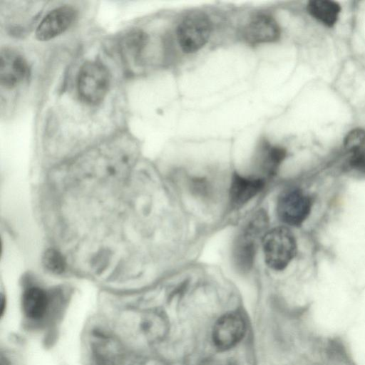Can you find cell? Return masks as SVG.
Segmentation results:
<instances>
[{
	"label": "cell",
	"instance_id": "3957f363",
	"mask_svg": "<svg viewBox=\"0 0 365 365\" xmlns=\"http://www.w3.org/2000/svg\"><path fill=\"white\" fill-rule=\"evenodd\" d=\"M110 83L109 71L103 63L97 61H87L78 73V95L85 103L97 105L106 96Z\"/></svg>",
	"mask_w": 365,
	"mask_h": 365
},
{
	"label": "cell",
	"instance_id": "5bb4252c",
	"mask_svg": "<svg viewBox=\"0 0 365 365\" xmlns=\"http://www.w3.org/2000/svg\"><path fill=\"white\" fill-rule=\"evenodd\" d=\"M43 264L48 271L53 274H61L64 271L66 267L65 259L62 255L53 249H50L45 252Z\"/></svg>",
	"mask_w": 365,
	"mask_h": 365
},
{
	"label": "cell",
	"instance_id": "8fae6325",
	"mask_svg": "<svg viewBox=\"0 0 365 365\" xmlns=\"http://www.w3.org/2000/svg\"><path fill=\"white\" fill-rule=\"evenodd\" d=\"M266 180L253 176L245 177L235 173L230 187V200L232 207L238 208L248 202L264 187Z\"/></svg>",
	"mask_w": 365,
	"mask_h": 365
},
{
	"label": "cell",
	"instance_id": "4fadbf2b",
	"mask_svg": "<svg viewBox=\"0 0 365 365\" xmlns=\"http://www.w3.org/2000/svg\"><path fill=\"white\" fill-rule=\"evenodd\" d=\"M308 10L319 21L331 26L337 21L340 6L337 3L332 1L314 0L309 3Z\"/></svg>",
	"mask_w": 365,
	"mask_h": 365
},
{
	"label": "cell",
	"instance_id": "ba28073f",
	"mask_svg": "<svg viewBox=\"0 0 365 365\" xmlns=\"http://www.w3.org/2000/svg\"><path fill=\"white\" fill-rule=\"evenodd\" d=\"M29 66L25 58L16 51L5 48L0 53V83L6 88H13L27 76Z\"/></svg>",
	"mask_w": 365,
	"mask_h": 365
},
{
	"label": "cell",
	"instance_id": "8992f818",
	"mask_svg": "<svg viewBox=\"0 0 365 365\" xmlns=\"http://www.w3.org/2000/svg\"><path fill=\"white\" fill-rule=\"evenodd\" d=\"M245 330V321L240 313L226 314L215 324L212 331L213 342L220 350L229 349L242 339Z\"/></svg>",
	"mask_w": 365,
	"mask_h": 365
},
{
	"label": "cell",
	"instance_id": "7c38bea8",
	"mask_svg": "<svg viewBox=\"0 0 365 365\" xmlns=\"http://www.w3.org/2000/svg\"><path fill=\"white\" fill-rule=\"evenodd\" d=\"M48 304V296L41 288L30 287L24 294L23 309L30 318L38 319L42 317L46 312Z\"/></svg>",
	"mask_w": 365,
	"mask_h": 365
},
{
	"label": "cell",
	"instance_id": "9c48e42d",
	"mask_svg": "<svg viewBox=\"0 0 365 365\" xmlns=\"http://www.w3.org/2000/svg\"><path fill=\"white\" fill-rule=\"evenodd\" d=\"M280 27L276 20L267 14H258L243 29L244 39L251 45L272 43L280 37Z\"/></svg>",
	"mask_w": 365,
	"mask_h": 365
},
{
	"label": "cell",
	"instance_id": "9a60e30c",
	"mask_svg": "<svg viewBox=\"0 0 365 365\" xmlns=\"http://www.w3.org/2000/svg\"><path fill=\"white\" fill-rule=\"evenodd\" d=\"M364 145L365 131L359 128L350 131L344 140L345 149L351 153L358 150Z\"/></svg>",
	"mask_w": 365,
	"mask_h": 365
},
{
	"label": "cell",
	"instance_id": "277c9868",
	"mask_svg": "<svg viewBox=\"0 0 365 365\" xmlns=\"http://www.w3.org/2000/svg\"><path fill=\"white\" fill-rule=\"evenodd\" d=\"M212 23L202 12H192L186 16L177 29V38L183 52L192 53L202 48L208 41Z\"/></svg>",
	"mask_w": 365,
	"mask_h": 365
},
{
	"label": "cell",
	"instance_id": "5b68a950",
	"mask_svg": "<svg viewBox=\"0 0 365 365\" xmlns=\"http://www.w3.org/2000/svg\"><path fill=\"white\" fill-rule=\"evenodd\" d=\"M312 206V199L307 194L299 188H290L279 195L277 212L282 222L298 227L309 216Z\"/></svg>",
	"mask_w": 365,
	"mask_h": 365
},
{
	"label": "cell",
	"instance_id": "7a4b0ae2",
	"mask_svg": "<svg viewBox=\"0 0 365 365\" xmlns=\"http://www.w3.org/2000/svg\"><path fill=\"white\" fill-rule=\"evenodd\" d=\"M267 265L276 271L284 269L297 253V242L291 230L284 226L267 231L262 237Z\"/></svg>",
	"mask_w": 365,
	"mask_h": 365
},
{
	"label": "cell",
	"instance_id": "52a82bcc",
	"mask_svg": "<svg viewBox=\"0 0 365 365\" xmlns=\"http://www.w3.org/2000/svg\"><path fill=\"white\" fill-rule=\"evenodd\" d=\"M76 11L69 6H61L50 11L36 28V37L49 41L64 33L73 23Z\"/></svg>",
	"mask_w": 365,
	"mask_h": 365
},
{
	"label": "cell",
	"instance_id": "30bf717a",
	"mask_svg": "<svg viewBox=\"0 0 365 365\" xmlns=\"http://www.w3.org/2000/svg\"><path fill=\"white\" fill-rule=\"evenodd\" d=\"M286 157V150L272 145L266 138H262L254 155V165L259 173V178L264 180L273 177Z\"/></svg>",
	"mask_w": 365,
	"mask_h": 365
},
{
	"label": "cell",
	"instance_id": "6da1fadb",
	"mask_svg": "<svg viewBox=\"0 0 365 365\" xmlns=\"http://www.w3.org/2000/svg\"><path fill=\"white\" fill-rule=\"evenodd\" d=\"M268 218L264 211H258L242 227L232 247V261L236 269L247 273L252 267L257 241L266 230Z\"/></svg>",
	"mask_w": 365,
	"mask_h": 365
},
{
	"label": "cell",
	"instance_id": "2e32d148",
	"mask_svg": "<svg viewBox=\"0 0 365 365\" xmlns=\"http://www.w3.org/2000/svg\"><path fill=\"white\" fill-rule=\"evenodd\" d=\"M349 165L353 169L365 173V145L352 153Z\"/></svg>",
	"mask_w": 365,
	"mask_h": 365
}]
</instances>
